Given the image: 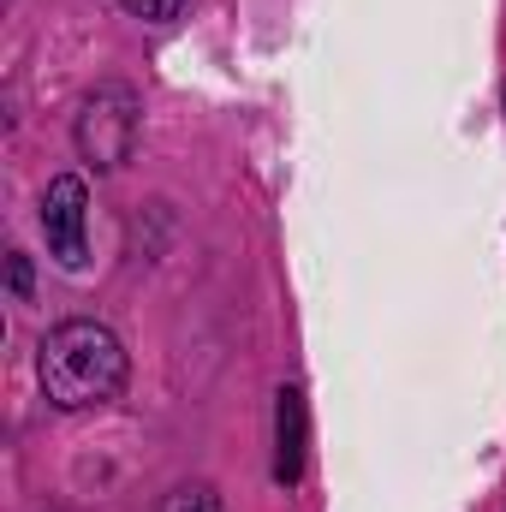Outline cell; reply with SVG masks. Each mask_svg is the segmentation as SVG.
I'll list each match as a JSON object with an SVG mask.
<instances>
[{
    "instance_id": "6da1fadb",
    "label": "cell",
    "mask_w": 506,
    "mask_h": 512,
    "mask_svg": "<svg viewBox=\"0 0 506 512\" xmlns=\"http://www.w3.org/2000/svg\"><path fill=\"white\" fill-rule=\"evenodd\" d=\"M36 376H42L48 405L90 411V405H108L126 387V346L102 322H60L36 346Z\"/></svg>"
},
{
    "instance_id": "7a4b0ae2",
    "label": "cell",
    "mask_w": 506,
    "mask_h": 512,
    "mask_svg": "<svg viewBox=\"0 0 506 512\" xmlns=\"http://www.w3.org/2000/svg\"><path fill=\"white\" fill-rule=\"evenodd\" d=\"M137 120H143V102L131 84H96L84 114H78V155L90 167H120L131 161V143H137Z\"/></svg>"
},
{
    "instance_id": "3957f363",
    "label": "cell",
    "mask_w": 506,
    "mask_h": 512,
    "mask_svg": "<svg viewBox=\"0 0 506 512\" xmlns=\"http://www.w3.org/2000/svg\"><path fill=\"white\" fill-rule=\"evenodd\" d=\"M84 221H90V191H84L78 173H60L48 185V197H42V233H48V251L66 268H84V256H90Z\"/></svg>"
},
{
    "instance_id": "277c9868",
    "label": "cell",
    "mask_w": 506,
    "mask_h": 512,
    "mask_svg": "<svg viewBox=\"0 0 506 512\" xmlns=\"http://www.w3.org/2000/svg\"><path fill=\"white\" fill-rule=\"evenodd\" d=\"M274 483H298L304 477V393L280 387L274 393Z\"/></svg>"
},
{
    "instance_id": "5b68a950",
    "label": "cell",
    "mask_w": 506,
    "mask_h": 512,
    "mask_svg": "<svg viewBox=\"0 0 506 512\" xmlns=\"http://www.w3.org/2000/svg\"><path fill=\"white\" fill-rule=\"evenodd\" d=\"M155 512H221V495L209 483H185V489H173Z\"/></svg>"
},
{
    "instance_id": "8992f818",
    "label": "cell",
    "mask_w": 506,
    "mask_h": 512,
    "mask_svg": "<svg viewBox=\"0 0 506 512\" xmlns=\"http://www.w3.org/2000/svg\"><path fill=\"white\" fill-rule=\"evenodd\" d=\"M120 6H126L131 18H149V24H173V18H179L191 0H120Z\"/></svg>"
},
{
    "instance_id": "52a82bcc",
    "label": "cell",
    "mask_w": 506,
    "mask_h": 512,
    "mask_svg": "<svg viewBox=\"0 0 506 512\" xmlns=\"http://www.w3.org/2000/svg\"><path fill=\"white\" fill-rule=\"evenodd\" d=\"M12 292H18V298H30V256H24V251H12Z\"/></svg>"
}]
</instances>
